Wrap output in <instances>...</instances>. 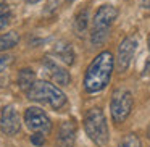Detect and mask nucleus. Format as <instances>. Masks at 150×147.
<instances>
[{"label": "nucleus", "instance_id": "423d86ee", "mask_svg": "<svg viewBox=\"0 0 150 147\" xmlns=\"http://www.w3.org/2000/svg\"><path fill=\"white\" fill-rule=\"evenodd\" d=\"M24 123L33 133L50 134L52 131V121L47 116V113L39 107H29L24 111Z\"/></svg>", "mask_w": 150, "mask_h": 147}, {"label": "nucleus", "instance_id": "9b49d317", "mask_svg": "<svg viewBox=\"0 0 150 147\" xmlns=\"http://www.w3.org/2000/svg\"><path fill=\"white\" fill-rule=\"evenodd\" d=\"M53 53L66 65H73L74 63V50H73V47L69 44H66V42L57 44L55 49H53Z\"/></svg>", "mask_w": 150, "mask_h": 147}, {"label": "nucleus", "instance_id": "2eb2a0df", "mask_svg": "<svg viewBox=\"0 0 150 147\" xmlns=\"http://www.w3.org/2000/svg\"><path fill=\"white\" fill-rule=\"evenodd\" d=\"M118 147H142V142H140L139 136L134 133H129L127 136H124L123 139L120 141Z\"/></svg>", "mask_w": 150, "mask_h": 147}, {"label": "nucleus", "instance_id": "4468645a", "mask_svg": "<svg viewBox=\"0 0 150 147\" xmlns=\"http://www.w3.org/2000/svg\"><path fill=\"white\" fill-rule=\"evenodd\" d=\"M34 81H36V75H34V71L29 68L21 70L20 75H18V84H20V87L23 89L24 92L34 84Z\"/></svg>", "mask_w": 150, "mask_h": 147}, {"label": "nucleus", "instance_id": "1a4fd4ad", "mask_svg": "<svg viewBox=\"0 0 150 147\" xmlns=\"http://www.w3.org/2000/svg\"><path fill=\"white\" fill-rule=\"evenodd\" d=\"M42 68H44V71L49 75V78L52 79L55 84L68 86L69 81H71V76H69V73L66 71L63 66H60L57 62H53L52 58H49V57H45V58L42 60Z\"/></svg>", "mask_w": 150, "mask_h": 147}, {"label": "nucleus", "instance_id": "f03ea898", "mask_svg": "<svg viewBox=\"0 0 150 147\" xmlns=\"http://www.w3.org/2000/svg\"><path fill=\"white\" fill-rule=\"evenodd\" d=\"M26 95L29 100L47 104L53 110H60L66 104L65 92L49 81H34V84L26 91Z\"/></svg>", "mask_w": 150, "mask_h": 147}, {"label": "nucleus", "instance_id": "6ab92c4d", "mask_svg": "<svg viewBox=\"0 0 150 147\" xmlns=\"http://www.w3.org/2000/svg\"><path fill=\"white\" fill-rule=\"evenodd\" d=\"M142 5H144V8L150 10V0H144V2H142Z\"/></svg>", "mask_w": 150, "mask_h": 147}, {"label": "nucleus", "instance_id": "6e6552de", "mask_svg": "<svg viewBox=\"0 0 150 147\" xmlns=\"http://www.w3.org/2000/svg\"><path fill=\"white\" fill-rule=\"evenodd\" d=\"M0 128L7 136H15L21 129V118L20 113L13 105H7L2 108V116H0Z\"/></svg>", "mask_w": 150, "mask_h": 147}, {"label": "nucleus", "instance_id": "f3484780", "mask_svg": "<svg viewBox=\"0 0 150 147\" xmlns=\"http://www.w3.org/2000/svg\"><path fill=\"white\" fill-rule=\"evenodd\" d=\"M11 63H13V57L11 55H0V73L5 71Z\"/></svg>", "mask_w": 150, "mask_h": 147}, {"label": "nucleus", "instance_id": "f8f14e48", "mask_svg": "<svg viewBox=\"0 0 150 147\" xmlns=\"http://www.w3.org/2000/svg\"><path fill=\"white\" fill-rule=\"evenodd\" d=\"M18 42H20V34L15 33V31L2 34V36H0V52L13 49L15 45H18Z\"/></svg>", "mask_w": 150, "mask_h": 147}, {"label": "nucleus", "instance_id": "dca6fc26", "mask_svg": "<svg viewBox=\"0 0 150 147\" xmlns=\"http://www.w3.org/2000/svg\"><path fill=\"white\" fill-rule=\"evenodd\" d=\"M10 20H11L10 8H8V5H5L4 2H2V4H0V31L5 29V28L10 24Z\"/></svg>", "mask_w": 150, "mask_h": 147}, {"label": "nucleus", "instance_id": "b1692460", "mask_svg": "<svg viewBox=\"0 0 150 147\" xmlns=\"http://www.w3.org/2000/svg\"><path fill=\"white\" fill-rule=\"evenodd\" d=\"M68 2H73V0H68Z\"/></svg>", "mask_w": 150, "mask_h": 147}, {"label": "nucleus", "instance_id": "f257e3e1", "mask_svg": "<svg viewBox=\"0 0 150 147\" xmlns=\"http://www.w3.org/2000/svg\"><path fill=\"white\" fill-rule=\"evenodd\" d=\"M113 68H115V57L111 55V52L105 50V52L98 53L91 62L87 70H86L84 81H82L84 91L87 94L102 92L110 84L111 75H113Z\"/></svg>", "mask_w": 150, "mask_h": 147}, {"label": "nucleus", "instance_id": "39448f33", "mask_svg": "<svg viewBox=\"0 0 150 147\" xmlns=\"http://www.w3.org/2000/svg\"><path fill=\"white\" fill-rule=\"evenodd\" d=\"M134 105V99L127 89H118L113 94L110 102V110H111V118L115 123H123L129 116L131 110Z\"/></svg>", "mask_w": 150, "mask_h": 147}, {"label": "nucleus", "instance_id": "aec40b11", "mask_svg": "<svg viewBox=\"0 0 150 147\" xmlns=\"http://www.w3.org/2000/svg\"><path fill=\"white\" fill-rule=\"evenodd\" d=\"M147 137L150 139V124H149V128H147Z\"/></svg>", "mask_w": 150, "mask_h": 147}, {"label": "nucleus", "instance_id": "9d476101", "mask_svg": "<svg viewBox=\"0 0 150 147\" xmlns=\"http://www.w3.org/2000/svg\"><path fill=\"white\" fill-rule=\"evenodd\" d=\"M74 141H76V121L74 120L63 121L58 128L55 147H74Z\"/></svg>", "mask_w": 150, "mask_h": 147}, {"label": "nucleus", "instance_id": "4be33fe9", "mask_svg": "<svg viewBox=\"0 0 150 147\" xmlns=\"http://www.w3.org/2000/svg\"><path fill=\"white\" fill-rule=\"evenodd\" d=\"M147 44H149V52H150V36H149V40H147Z\"/></svg>", "mask_w": 150, "mask_h": 147}, {"label": "nucleus", "instance_id": "ddd939ff", "mask_svg": "<svg viewBox=\"0 0 150 147\" xmlns=\"http://www.w3.org/2000/svg\"><path fill=\"white\" fill-rule=\"evenodd\" d=\"M89 24V11L87 8H82L81 11H78V15L74 16V31L78 36H82L87 29Z\"/></svg>", "mask_w": 150, "mask_h": 147}, {"label": "nucleus", "instance_id": "0eeeda50", "mask_svg": "<svg viewBox=\"0 0 150 147\" xmlns=\"http://www.w3.org/2000/svg\"><path fill=\"white\" fill-rule=\"evenodd\" d=\"M137 44H139V39L136 36H127L121 40L120 47H118V57H116V65L120 71H126L129 68L131 62L134 58V53H136Z\"/></svg>", "mask_w": 150, "mask_h": 147}, {"label": "nucleus", "instance_id": "20e7f679", "mask_svg": "<svg viewBox=\"0 0 150 147\" xmlns=\"http://www.w3.org/2000/svg\"><path fill=\"white\" fill-rule=\"evenodd\" d=\"M118 16V10L113 5H102L97 10L92 21V31H91V42L92 45H102L108 39L110 28L115 23Z\"/></svg>", "mask_w": 150, "mask_h": 147}, {"label": "nucleus", "instance_id": "5701e85b", "mask_svg": "<svg viewBox=\"0 0 150 147\" xmlns=\"http://www.w3.org/2000/svg\"><path fill=\"white\" fill-rule=\"evenodd\" d=\"M2 2H4V0H0V4H2Z\"/></svg>", "mask_w": 150, "mask_h": 147}, {"label": "nucleus", "instance_id": "412c9836", "mask_svg": "<svg viewBox=\"0 0 150 147\" xmlns=\"http://www.w3.org/2000/svg\"><path fill=\"white\" fill-rule=\"evenodd\" d=\"M26 2H29V4H37L39 0H26Z\"/></svg>", "mask_w": 150, "mask_h": 147}, {"label": "nucleus", "instance_id": "a211bd4d", "mask_svg": "<svg viewBox=\"0 0 150 147\" xmlns=\"http://www.w3.org/2000/svg\"><path fill=\"white\" fill-rule=\"evenodd\" d=\"M31 142H33L34 146H44V142H45V134L34 133L33 136H31Z\"/></svg>", "mask_w": 150, "mask_h": 147}, {"label": "nucleus", "instance_id": "7ed1b4c3", "mask_svg": "<svg viewBox=\"0 0 150 147\" xmlns=\"http://www.w3.org/2000/svg\"><path fill=\"white\" fill-rule=\"evenodd\" d=\"M84 129H86V134L89 136V139L97 147H107L108 139H110V133H108V123L102 108L95 107L86 113Z\"/></svg>", "mask_w": 150, "mask_h": 147}]
</instances>
